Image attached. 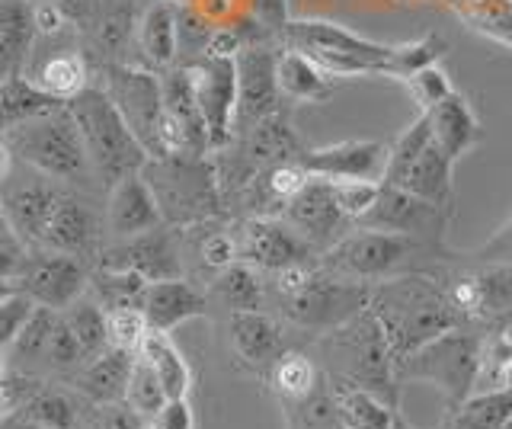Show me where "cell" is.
Instances as JSON below:
<instances>
[{
  "mask_svg": "<svg viewBox=\"0 0 512 429\" xmlns=\"http://www.w3.org/2000/svg\"><path fill=\"white\" fill-rule=\"evenodd\" d=\"M68 13L74 33L84 45L96 68L125 65V49L138 39V26L144 17L141 0H58Z\"/></svg>",
  "mask_w": 512,
  "mask_h": 429,
  "instance_id": "cell-10",
  "label": "cell"
},
{
  "mask_svg": "<svg viewBox=\"0 0 512 429\" xmlns=\"http://www.w3.org/2000/svg\"><path fill=\"white\" fill-rule=\"evenodd\" d=\"M148 317H144L141 308H116L109 311V340L112 346H122V349H132L138 353L144 337H148Z\"/></svg>",
  "mask_w": 512,
  "mask_h": 429,
  "instance_id": "cell-49",
  "label": "cell"
},
{
  "mask_svg": "<svg viewBox=\"0 0 512 429\" xmlns=\"http://www.w3.org/2000/svg\"><path fill=\"white\" fill-rule=\"evenodd\" d=\"M148 279L128 269H112V266H93L90 279V295L100 301L106 311L116 308H141L144 295H148Z\"/></svg>",
  "mask_w": 512,
  "mask_h": 429,
  "instance_id": "cell-38",
  "label": "cell"
},
{
  "mask_svg": "<svg viewBox=\"0 0 512 429\" xmlns=\"http://www.w3.org/2000/svg\"><path fill=\"white\" fill-rule=\"evenodd\" d=\"M480 356H484V333H477L468 324L455 327L426 343L423 349H416L407 359H400L397 385L429 381V385H436L448 397V407H458L474 394Z\"/></svg>",
  "mask_w": 512,
  "mask_h": 429,
  "instance_id": "cell-9",
  "label": "cell"
},
{
  "mask_svg": "<svg viewBox=\"0 0 512 429\" xmlns=\"http://www.w3.org/2000/svg\"><path fill=\"white\" fill-rule=\"evenodd\" d=\"M192 84H196L199 113L208 129V145L212 154L228 148L234 138V119H237V55H202L189 65Z\"/></svg>",
  "mask_w": 512,
  "mask_h": 429,
  "instance_id": "cell-15",
  "label": "cell"
},
{
  "mask_svg": "<svg viewBox=\"0 0 512 429\" xmlns=\"http://www.w3.org/2000/svg\"><path fill=\"white\" fill-rule=\"evenodd\" d=\"M448 221H452V212L442 209V205H432V202H426L420 196L407 193V189L384 183L375 209L368 212L359 225L362 228H378V231L410 234V237H420V241L445 247L442 241H445Z\"/></svg>",
  "mask_w": 512,
  "mask_h": 429,
  "instance_id": "cell-18",
  "label": "cell"
},
{
  "mask_svg": "<svg viewBox=\"0 0 512 429\" xmlns=\"http://www.w3.org/2000/svg\"><path fill=\"white\" fill-rule=\"evenodd\" d=\"M282 417H285V429H349L336 410L330 381L324 372V381L301 401H282Z\"/></svg>",
  "mask_w": 512,
  "mask_h": 429,
  "instance_id": "cell-39",
  "label": "cell"
},
{
  "mask_svg": "<svg viewBox=\"0 0 512 429\" xmlns=\"http://www.w3.org/2000/svg\"><path fill=\"white\" fill-rule=\"evenodd\" d=\"M36 308L39 305L26 292L7 289V285H4V295H0V353H4L7 346H13V340L23 333V327L29 324V317L36 314Z\"/></svg>",
  "mask_w": 512,
  "mask_h": 429,
  "instance_id": "cell-45",
  "label": "cell"
},
{
  "mask_svg": "<svg viewBox=\"0 0 512 429\" xmlns=\"http://www.w3.org/2000/svg\"><path fill=\"white\" fill-rule=\"evenodd\" d=\"M141 173L154 189L167 228L183 231L192 225H205V221L228 218L218 167L205 154L151 157Z\"/></svg>",
  "mask_w": 512,
  "mask_h": 429,
  "instance_id": "cell-4",
  "label": "cell"
},
{
  "mask_svg": "<svg viewBox=\"0 0 512 429\" xmlns=\"http://www.w3.org/2000/svg\"><path fill=\"white\" fill-rule=\"evenodd\" d=\"M279 49L272 42H253L247 49L237 52V119L234 135L253 129L256 122L269 119L282 109V90H279Z\"/></svg>",
  "mask_w": 512,
  "mask_h": 429,
  "instance_id": "cell-17",
  "label": "cell"
},
{
  "mask_svg": "<svg viewBox=\"0 0 512 429\" xmlns=\"http://www.w3.org/2000/svg\"><path fill=\"white\" fill-rule=\"evenodd\" d=\"M512 423V388L471 394L458 407H448L439 429H506Z\"/></svg>",
  "mask_w": 512,
  "mask_h": 429,
  "instance_id": "cell-35",
  "label": "cell"
},
{
  "mask_svg": "<svg viewBox=\"0 0 512 429\" xmlns=\"http://www.w3.org/2000/svg\"><path fill=\"white\" fill-rule=\"evenodd\" d=\"M429 119H432V141H436L448 157H455V161L480 141V122L474 116L468 97L458 90L448 100H442L436 109H429Z\"/></svg>",
  "mask_w": 512,
  "mask_h": 429,
  "instance_id": "cell-29",
  "label": "cell"
},
{
  "mask_svg": "<svg viewBox=\"0 0 512 429\" xmlns=\"http://www.w3.org/2000/svg\"><path fill=\"white\" fill-rule=\"evenodd\" d=\"M68 106L77 119L80 135H84V145L90 151V161L103 193H109L119 180L148 167L151 151L141 145V138L132 132V125L125 122L119 106L112 103V97L103 87L90 84Z\"/></svg>",
  "mask_w": 512,
  "mask_h": 429,
  "instance_id": "cell-6",
  "label": "cell"
},
{
  "mask_svg": "<svg viewBox=\"0 0 512 429\" xmlns=\"http://www.w3.org/2000/svg\"><path fill=\"white\" fill-rule=\"evenodd\" d=\"M68 196L71 186L45 177L42 170L26 164H20V177L13 170L7 177H0V212L29 247H42L48 225H52V218Z\"/></svg>",
  "mask_w": 512,
  "mask_h": 429,
  "instance_id": "cell-11",
  "label": "cell"
},
{
  "mask_svg": "<svg viewBox=\"0 0 512 429\" xmlns=\"http://www.w3.org/2000/svg\"><path fill=\"white\" fill-rule=\"evenodd\" d=\"M36 4H42V0H36Z\"/></svg>",
  "mask_w": 512,
  "mask_h": 429,
  "instance_id": "cell-58",
  "label": "cell"
},
{
  "mask_svg": "<svg viewBox=\"0 0 512 429\" xmlns=\"http://www.w3.org/2000/svg\"><path fill=\"white\" fill-rule=\"evenodd\" d=\"M330 183H333V196L340 202V209L356 221V225L375 209L381 186H384L378 180H330Z\"/></svg>",
  "mask_w": 512,
  "mask_h": 429,
  "instance_id": "cell-47",
  "label": "cell"
},
{
  "mask_svg": "<svg viewBox=\"0 0 512 429\" xmlns=\"http://www.w3.org/2000/svg\"><path fill=\"white\" fill-rule=\"evenodd\" d=\"M372 314L384 330L394 359H407L442 333L464 327V317L448 298L445 285L426 273H400L372 289Z\"/></svg>",
  "mask_w": 512,
  "mask_h": 429,
  "instance_id": "cell-1",
  "label": "cell"
},
{
  "mask_svg": "<svg viewBox=\"0 0 512 429\" xmlns=\"http://www.w3.org/2000/svg\"><path fill=\"white\" fill-rule=\"evenodd\" d=\"M93 193H80V189H71V196L61 202L58 215L52 218L42 247L55 250V253H68V257H77L84 263H96L100 253L106 247V218L93 209L90 202Z\"/></svg>",
  "mask_w": 512,
  "mask_h": 429,
  "instance_id": "cell-20",
  "label": "cell"
},
{
  "mask_svg": "<svg viewBox=\"0 0 512 429\" xmlns=\"http://www.w3.org/2000/svg\"><path fill=\"white\" fill-rule=\"evenodd\" d=\"M176 29H180V65H192L212 49L218 26L196 7H176Z\"/></svg>",
  "mask_w": 512,
  "mask_h": 429,
  "instance_id": "cell-44",
  "label": "cell"
},
{
  "mask_svg": "<svg viewBox=\"0 0 512 429\" xmlns=\"http://www.w3.org/2000/svg\"><path fill=\"white\" fill-rule=\"evenodd\" d=\"M0 429H45V426H36V423H29V420H23V417H4V423H0Z\"/></svg>",
  "mask_w": 512,
  "mask_h": 429,
  "instance_id": "cell-54",
  "label": "cell"
},
{
  "mask_svg": "<svg viewBox=\"0 0 512 429\" xmlns=\"http://www.w3.org/2000/svg\"><path fill=\"white\" fill-rule=\"evenodd\" d=\"M509 388H512V372H509Z\"/></svg>",
  "mask_w": 512,
  "mask_h": 429,
  "instance_id": "cell-56",
  "label": "cell"
},
{
  "mask_svg": "<svg viewBox=\"0 0 512 429\" xmlns=\"http://www.w3.org/2000/svg\"><path fill=\"white\" fill-rule=\"evenodd\" d=\"M429 145H432V119H429V113H420L391 145L388 170H384L381 183L397 186L400 180H404V173L416 164V157H420Z\"/></svg>",
  "mask_w": 512,
  "mask_h": 429,
  "instance_id": "cell-42",
  "label": "cell"
},
{
  "mask_svg": "<svg viewBox=\"0 0 512 429\" xmlns=\"http://www.w3.org/2000/svg\"><path fill=\"white\" fill-rule=\"evenodd\" d=\"M266 381H269V388L276 391L279 401H301V397H308L320 381H324V372L317 369L314 359L298 353V349H288V353L272 365Z\"/></svg>",
  "mask_w": 512,
  "mask_h": 429,
  "instance_id": "cell-40",
  "label": "cell"
},
{
  "mask_svg": "<svg viewBox=\"0 0 512 429\" xmlns=\"http://www.w3.org/2000/svg\"><path fill=\"white\" fill-rule=\"evenodd\" d=\"M445 52V42L439 36H423V39H413L397 45V81H407L410 74L423 71L429 65H439V58Z\"/></svg>",
  "mask_w": 512,
  "mask_h": 429,
  "instance_id": "cell-48",
  "label": "cell"
},
{
  "mask_svg": "<svg viewBox=\"0 0 512 429\" xmlns=\"http://www.w3.org/2000/svg\"><path fill=\"white\" fill-rule=\"evenodd\" d=\"M407 90H410V97L413 103L420 106V113H429V109H436L442 100H448L455 93L452 81H448V74L439 68V65H429L423 71H416L407 77Z\"/></svg>",
  "mask_w": 512,
  "mask_h": 429,
  "instance_id": "cell-46",
  "label": "cell"
},
{
  "mask_svg": "<svg viewBox=\"0 0 512 429\" xmlns=\"http://www.w3.org/2000/svg\"><path fill=\"white\" fill-rule=\"evenodd\" d=\"M320 356H324V372L330 378L368 388L388 404L400 407L397 359L388 340H384V330L372 308L352 317L349 324L324 333L320 337Z\"/></svg>",
  "mask_w": 512,
  "mask_h": 429,
  "instance_id": "cell-5",
  "label": "cell"
},
{
  "mask_svg": "<svg viewBox=\"0 0 512 429\" xmlns=\"http://www.w3.org/2000/svg\"><path fill=\"white\" fill-rule=\"evenodd\" d=\"M288 49L311 55L333 77H372L397 74V45L372 42L352 29L330 20H292L285 26L282 42Z\"/></svg>",
  "mask_w": 512,
  "mask_h": 429,
  "instance_id": "cell-8",
  "label": "cell"
},
{
  "mask_svg": "<svg viewBox=\"0 0 512 429\" xmlns=\"http://www.w3.org/2000/svg\"><path fill=\"white\" fill-rule=\"evenodd\" d=\"M445 247L420 241V237L397 234V231H378V228H362L343 234L333 247L320 253V266L333 276H343L349 282H365L378 285L400 273H416L413 263L423 260L426 253H442Z\"/></svg>",
  "mask_w": 512,
  "mask_h": 429,
  "instance_id": "cell-7",
  "label": "cell"
},
{
  "mask_svg": "<svg viewBox=\"0 0 512 429\" xmlns=\"http://www.w3.org/2000/svg\"><path fill=\"white\" fill-rule=\"evenodd\" d=\"M279 90L282 97L298 100V103H324L333 97L336 81L327 68H320L311 55H304L298 49H279Z\"/></svg>",
  "mask_w": 512,
  "mask_h": 429,
  "instance_id": "cell-30",
  "label": "cell"
},
{
  "mask_svg": "<svg viewBox=\"0 0 512 429\" xmlns=\"http://www.w3.org/2000/svg\"><path fill=\"white\" fill-rule=\"evenodd\" d=\"M464 324L500 327L512 321V263H484L468 273L439 276Z\"/></svg>",
  "mask_w": 512,
  "mask_h": 429,
  "instance_id": "cell-13",
  "label": "cell"
},
{
  "mask_svg": "<svg viewBox=\"0 0 512 429\" xmlns=\"http://www.w3.org/2000/svg\"><path fill=\"white\" fill-rule=\"evenodd\" d=\"M64 317H68V324L74 330V337L80 340V349H84L87 359L100 356L106 346H112V340H109V311L90 292L80 295L71 308H64Z\"/></svg>",
  "mask_w": 512,
  "mask_h": 429,
  "instance_id": "cell-41",
  "label": "cell"
},
{
  "mask_svg": "<svg viewBox=\"0 0 512 429\" xmlns=\"http://www.w3.org/2000/svg\"><path fill=\"white\" fill-rule=\"evenodd\" d=\"M164 228V215L154 199V189L144 173H132V177L119 180L106 193V244L109 241H125L144 231Z\"/></svg>",
  "mask_w": 512,
  "mask_h": 429,
  "instance_id": "cell-23",
  "label": "cell"
},
{
  "mask_svg": "<svg viewBox=\"0 0 512 429\" xmlns=\"http://www.w3.org/2000/svg\"><path fill=\"white\" fill-rule=\"evenodd\" d=\"M138 49L151 71H170L180 61V29H176V7L170 0L148 4L138 26Z\"/></svg>",
  "mask_w": 512,
  "mask_h": 429,
  "instance_id": "cell-28",
  "label": "cell"
},
{
  "mask_svg": "<svg viewBox=\"0 0 512 429\" xmlns=\"http://www.w3.org/2000/svg\"><path fill=\"white\" fill-rule=\"evenodd\" d=\"M64 106H68V100L48 93L39 81H32V77H26V74L4 77V87H0L4 129L29 122V119H39V116H48V113H58V109H64Z\"/></svg>",
  "mask_w": 512,
  "mask_h": 429,
  "instance_id": "cell-34",
  "label": "cell"
},
{
  "mask_svg": "<svg viewBox=\"0 0 512 429\" xmlns=\"http://www.w3.org/2000/svg\"><path fill=\"white\" fill-rule=\"evenodd\" d=\"M506 429H512V423H509V426H506Z\"/></svg>",
  "mask_w": 512,
  "mask_h": 429,
  "instance_id": "cell-57",
  "label": "cell"
},
{
  "mask_svg": "<svg viewBox=\"0 0 512 429\" xmlns=\"http://www.w3.org/2000/svg\"><path fill=\"white\" fill-rule=\"evenodd\" d=\"M247 17L260 23L276 42H282L285 26L292 23V20H288V4H285V0H247Z\"/></svg>",
  "mask_w": 512,
  "mask_h": 429,
  "instance_id": "cell-50",
  "label": "cell"
},
{
  "mask_svg": "<svg viewBox=\"0 0 512 429\" xmlns=\"http://www.w3.org/2000/svg\"><path fill=\"white\" fill-rule=\"evenodd\" d=\"M4 148L20 164L36 167L45 177H52L71 189H80V193L103 189L100 180H96L90 151L84 145V135L77 129L71 106L20 125H10V129H4Z\"/></svg>",
  "mask_w": 512,
  "mask_h": 429,
  "instance_id": "cell-3",
  "label": "cell"
},
{
  "mask_svg": "<svg viewBox=\"0 0 512 429\" xmlns=\"http://www.w3.org/2000/svg\"><path fill=\"white\" fill-rule=\"evenodd\" d=\"M103 90L119 106L125 122L141 138V145L151 151L157 145V125L164 116V77H157L151 68H132V65H103Z\"/></svg>",
  "mask_w": 512,
  "mask_h": 429,
  "instance_id": "cell-16",
  "label": "cell"
},
{
  "mask_svg": "<svg viewBox=\"0 0 512 429\" xmlns=\"http://www.w3.org/2000/svg\"><path fill=\"white\" fill-rule=\"evenodd\" d=\"M388 157L391 148L381 145V141H336V145L324 148H308L298 161L308 167L314 177L324 180H384V170H388Z\"/></svg>",
  "mask_w": 512,
  "mask_h": 429,
  "instance_id": "cell-22",
  "label": "cell"
},
{
  "mask_svg": "<svg viewBox=\"0 0 512 429\" xmlns=\"http://www.w3.org/2000/svg\"><path fill=\"white\" fill-rule=\"evenodd\" d=\"M135 356L138 353H132V349L106 346L100 356L87 359L71 378H64V381L96 407L119 404V401H125L128 378H132V369H135Z\"/></svg>",
  "mask_w": 512,
  "mask_h": 429,
  "instance_id": "cell-25",
  "label": "cell"
},
{
  "mask_svg": "<svg viewBox=\"0 0 512 429\" xmlns=\"http://www.w3.org/2000/svg\"><path fill=\"white\" fill-rule=\"evenodd\" d=\"M266 282L285 321L314 337H324L368 311L375 289V285L333 276L320 263L279 269V273H269Z\"/></svg>",
  "mask_w": 512,
  "mask_h": 429,
  "instance_id": "cell-2",
  "label": "cell"
},
{
  "mask_svg": "<svg viewBox=\"0 0 512 429\" xmlns=\"http://www.w3.org/2000/svg\"><path fill=\"white\" fill-rule=\"evenodd\" d=\"M228 333H231L234 356L263 378L288 353L285 327L269 311H231Z\"/></svg>",
  "mask_w": 512,
  "mask_h": 429,
  "instance_id": "cell-24",
  "label": "cell"
},
{
  "mask_svg": "<svg viewBox=\"0 0 512 429\" xmlns=\"http://www.w3.org/2000/svg\"><path fill=\"white\" fill-rule=\"evenodd\" d=\"M394 429H413L404 417H400V413H397V423H394Z\"/></svg>",
  "mask_w": 512,
  "mask_h": 429,
  "instance_id": "cell-55",
  "label": "cell"
},
{
  "mask_svg": "<svg viewBox=\"0 0 512 429\" xmlns=\"http://www.w3.org/2000/svg\"><path fill=\"white\" fill-rule=\"evenodd\" d=\"M144 317L154 330H176L180 324L192 321V317H202L208 311L205 295L192 285L189 279H164V282H151L148 295H144L141 305Z\"/></svg>",
  "mask_w": 512,
  "mask_h": 429,
  "instance_id": "cell-27",
  "label": "cell"
},
{
  "mask_svg": "<svg viewBox=\"0 0 512 429\" xmlns=\"http://www.w3.org/2000/svg\"><path fill=\"white\" fill-rule=\"evenodd\" d=\"M90 279H93L90 263L68 257V253L32 247L23 266L16 269L10 279H4V285L7 289L26 292L42 308L64 311V308H71L80 295L90 292Z\"/></svg>",
  "mask_w": 512,
  "mask_h": 429,
  "instance_id": "cell-12",
  "label": "cell"
},
{
  "mask_svg": "<svg viewBox=\"0 0 512 429\" xmlns=\"http://www.w3.org/2000/svg\"><path fill=\"white\" fill-rule=\"evenodd\" d=\"M36 39V0H0V74H26Z\"/></svg>",
  "mask_w": 512,
  "mask_h": 429,
  "instance_id": "cell-26",
  "label": "cell"
},
{
  "mask_svg": "<svg viewBox=\"0 0 512 429\" xmlns=\"http://www.w3.org/2000/svg\"><path fill=\"white\" fill-rule=\"evenodd\" d=\"M282 218L308 237L320 253L333 247L343 234H349V225H356V221L340 209V202L333 196V183L324 177H314L304 193H298L288 202Z\"/></svg>",
  "mask_w": 512,
  "mask_h": 429,
  "instance_id": "cell-21",
  "label": "cell"
},
{
  "mask_svg": "<svg viewBox=\"0 0 512 429\" xmlns=\"http://www.w3.org/2000/svg\"><path fill=\"white\" fill-rule=\"evenodd\" d=\"M125 401L132 404L141 413V417H148V420L170 401L164 381H160V375L154 372V365L144 356H135V369H132V378H128Z\"/></svg>",
  "mask_w": 512,
  "mask_h": 429,
  "instance_id": "cell-43",
  "label": "cell"
},
{
  "mask_svg": "<svg viewBox=\"0 0 512 429\" xmlns=\"http://www.w3.org/2000/svg\"><path fill=\"white\" fill-rule=\"evenodd\" d=\"M327 381H330L336 410H340V417L349 429H394V423H397L394 404H388L384 397H378L368 388L349 385V381L330 378V375H327Z\"/></svg>",
  "mask_w": 512,
  "mask_h": 429,
  "instance_id": "cell-33",
  "label": "cell"
},
{
  "mask_svg": "<svg viewBox=\"0 0 512 429\" xmlns=\"http://www.w3.org/2000/svg\"><path fill=\"white\" fill-rule=\"evenodd\" d=\"M138 356H144L154 365V372L160 375V381H164V388H167L170 397H186L189 394L192 369H189L186 356L180 353V346L173 343L170 333L151 327L148 337H144V343H141V349H138Z\"/></svg>",
  "mask_w": 512,
  "mask_h": 429,
  "instance_id": "cell-37",
  "label": "cell"
},
{
  "mask_svg": "<svg viewBox=\"0 0 512 429\" xmlns=\"http://www.w3.org/2000/svg\"><path fill=\"white\" fill-rule=\"evenodd\" d=\"M151 429H196V413L186 397H170L154 417L148 420Z\"/></svg>",
  "mask_w": 512,
  "mask_h": 429,
  "instance_id": "cell-52",
  "label": "cell"
},
{
  "mask_svg": "<svg viewBox=\"0 0 512 429\" xmlns=\"http://www.w3.org/2000/svg\"><path fill=\"white\" fill-rule=\"evenodd\" d=\"M471 260L480 263H512V218L503 221L500 231H496L490 241H484L477 250L468 253Z\"/></svg>",
  "mask_w": 512,
  "mask_h": 429,
  "instance_id": "cell-53",
  "label": "cell"
},
{
  "mask_svg": "<svg viewBox=\"0 0 512 429\" xmlns=\"http://www.w3.org/2000/svg\"><path fill=\"white\" fill-rule=\"evenodd\" d=\"M32 81H39L48 93L71 103L77 93L90 87V55L84 52V45H61L55 55L39 61Z\"/></svg>",
  "mask_w": 512,
  "mask_h": 429,
  "instance_id": "cell-32",
  "label": "cell"
},
{
  "mask_svg": "<svg viewBox=\"0 0 512 429\" xmlns=\"http://www.w3.org/2000/svg\"><path fill=\"white\" fill-rule=\"evenodd\" d=\"M212 289L231 311H266V301H269L266 273H260V269L244 260L221 269L212 282Z\"/></svg>",
  "mask_w": 512,
  "mask_h": 429,
  "instance_id": "cell-36",
  "label": "cell"
},
{
  "mask_svg": "<svg viewBox=\"0 0 512 429\" xmlns=\"http://www.w3.org/2000/svg\"><path fill=\"white\" fill-rule=\"evenodd\" d=\"M93 266L128 269V273H138L148 282H164V279L183 276L180 247H176L167 225L135 234V237H125V241H109L100 253V260Z\"/></svg>",
  "mask_w": 512,
  "mask_h": 429,
  "instance_id": "cell-19",
  "label": "cell"
},
{
  "mask_svg": "<svg viewBox=\"0 0 512 429\" xmlns=\"http://www.w3.org/2000/svg\"><path fill=\"white\" fill-rule=\"evenodd\" d=\"M452 167H455V157H448L436 141H432V145L416 157V164L404 173V180H400L397 186L452 212V205H455Z\"/></svg>",
  "mask_w": 512,
  "mask_h": 429,
  "instance_id": "cell-31",
  "label": "cell"
},
{
  "mask_svg": "<svg viewBox=\"0 0 512 429\" xmlns=\"http://www.w3.org/2000/svg\"><path fill=\"white\" fill-rule=\"evenodd\" d=\"M240 260L256 266L260 273H279L288 266H314L320 263V250L292 228L282 215H256L237 225Z\"/></svg>",
  "mask_w": 512,
  "mask_h": 429,
  "instance_id": "cell-14",
  "label": "cell"
},
{
  "mask_svg": "<svg viewBox=\"0 0 512 429\" xmlns=\"http://www.w3.org/2000/svg\"><path fill=\"white\" fill-rule=\"evenodd\" d=\"M29 250L32 247L13 231L10 221L0 218V279H10L16 269L23 266V260L29 257Z\"/></svg>",
  "mask_w": 512,
  "mask_h": 429,
  "instance_id": "cell-51",
  "label": "cell"
}]
</instances>
